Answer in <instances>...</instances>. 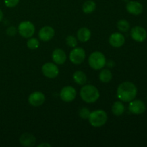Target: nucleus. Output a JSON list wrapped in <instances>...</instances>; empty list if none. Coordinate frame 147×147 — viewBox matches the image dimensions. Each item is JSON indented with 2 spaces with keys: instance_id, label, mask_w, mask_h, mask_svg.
<instances>
[{
  "instance_id": "nucleus-1",
  "label": "nucleus",
  "mask_w": 147,
  "mask_h": 147,
  "mask_svg": "<svg viewBox=\"0 0 147 147\" xmlns=\"http://www.w3.org/2000/svg\"><path fill=\"white\" fill-rule=\"evenodd\" d=\"M137 94V88L131 82H123L121 83L117 89V97L123 102H131Z\"/></svg>"
},
{
  "instance_id": "nucleus-2",
  "label": "nucleus",
  "mask_w": 147,
  "mask_h": 147,
  "mask_svg": "<svg viewBox=\"0 0 147 147\" xmlns=\"http://www.w3.org/2000/svg\"><path fill=\"white\" fill-rule=\"evenodd\" d=\"M80 94L81 98L88 103H95L100 97L98 90L93 85H85L80 89Z\"/></svg>"
},
{
  "instance_id": "nucleus-3",
  "label": "nucleus",
  "mask_w": 147,
  "mask_h": 147,
  "mask_svg": "<svg viewBox=\"0 0 147 147\" xmlns=\"http://www.w3.org/2000/svg\"><path fill=\"white\" fill-rule=\"evenodd\" d=\"M89 123L94 127H100L106 123L108 116L106 111L103 110H96L90 113L88 119Z\"/></svg>"
},
{
  "instance_id": "nucleus-4",
  "label": "nucleus",
  "mask_w": 147,
  "mask_h": 147,
  "mask_svg": "<svg viewBox=\"0 0 147 147\" xmlns=\"http://www.w3.org/2000/svg\"><path fill=\"white\" fill-rule=\"evenodd\" d=\"M88 63L90 67L94 70H100L106 65V57L100 52H94L89 56Z\"/></svg>"
},
{
  "instance_id": "nucleus-5",
  "label": "nucleus",
  "mask_w": 147,
  "mask_h": 147,
  "mask_svg": "<svg viewBox=\"0 0 147 147\" xmlns=\"http://www.w3.org/2000/svg\"><path fill=\"white\" fill-rule=\"evenodd\" d=\"M18 31L22 37L24 38H30L34 34L35 27L31 22L24 21L19 24Z\"/></svg>"
},
{
  "instance_id": "nucleus-6",
  "label": "nucleus",
  "mask_w": 147,
  "mask_h": 147,
  "mask_svg": "<svg viewBox=\"0 0 147 147\" xmlns=\"http://www.w3.org/2000/svg\"><path fill=\"white\" fill-rule=\"evenodd\" d=\"M86 58V52L82 47L74 48L70 53V60L76 65L83 63Z\"/></svg>"
},
{
  "instance_id": "nucleus-7",
  "label": "nucleus",
  "mask_w": 147,
  "mask_h": 147,
  "mask_svg": "<svg viewBox=\"0 0 147 147\" xmlns=\"http://www.w3.org/2000/svg\"><path fill=\"white\" fill-rule=\"evenodd\" d=\"M43 75L48 78H55L59 74V69L55 64L52 63H47L42 67Z\"/></svg>"
},
{
  "instance_id": "nucleus-8",
  "label": "nucleus",
  "mask_w": 147,
  "mask_h": 147,
  "mask_svg": "<svg viewBox=\"0 0 147 147\" xmlns=\"http://www.w3.org/2000/svg\"><path fill=\"white\" fill-rule=\"evenodd\" d=\"M76 90L72 86H65L61 90L60 93V97L62 100L65 102H71L76 98Z\"/></svg>"
},
{
  "instance_id": "nucleus-9",
  "label": "nucleus",
  "mask_w": 147,
  "mask_h": 147,
  "mask_svg": "<svg viewBox=\"0 0 147 147\" xmlns=\"http://www.w3.org/2000/svg\"><path fill=\"white\" fill-rule=\"evenodd\" d=\"M131 36L134 40L142 42L146 40L147 33L146 30L140 26H136L131 30Z\"/></svg>"
},
{
  "instance_id": "nucleus-10",
  "label": "nucleus",
  "mask_w": 147,
  "mask_h": 147,
  "mask_svg": "<svg viewBox=\"0 0 147 147\" xmlns=\"http://www.w3.org/2000/svg\"><path fill=\"white\" fill-rule=\"evenodd\" d=\"M45 96L42 93L39 91L34 92L31 93L29 96L28 101L30 105L34 107H37L41 105H42L45 103Z\"/></svg>"
},
{
  "instance_id": "nucleus-11",
  "label": "nucleus",
  "mask_w": 147,
  "mask_h": 147,
  "mask_svg": "<svg viewBox=\"0 0 147 147\" xmlns=\"http://www.w3.org/2000/svg\"><path fill=\"white\" fill-rule=\"evenodd\" d=\"M129 111L131 113H134V114H142L146 110V106H145L144 103L141 100H135L130 103L129 106Z\"/></svg>"
},
{
  "instance_id": "nucleus-12",
  "label": "nucleus",
  "mask_w": 147,
  "mask_h": 147,
  "mask_svg": "<svg viewBox=\"0 0 147 147\" xmlns=\"http://www.w3.org/2000/svg\"><path fill=\"white\" fill-rule=\"evenodd\" d=\"M38 35L40 40L44 42H47L53 38L55 35V30L52 27L45 26L40 30Z\"/></svg>"
},
{
  "instance_id": "nucleus-13",
  "label": "nucleus",
  "mask_w": 147,
  "mask_h": 147,
  "mask_svg": "<svg viewBox=\"0 0 147 147\" xmlns=\"http://www.w3.org/2000/svg\"><path fill=\"white\" fill-rule=\"evenodd\" d=\"M126 10L130 14L134 15H139L143 11V6L139 1H131L126 4Z\"/></svg>"
},
{
  "instance_id": "nucleus-14",
  "label": "nucleus",
  "mask_w": 147,
  "mask_h": 147,
  "mask_svg": "<svg viewBox=\"0 0 147 147\" xmlns=\"http://www.w3.org/2000/svg\"><path fill=\"white\" fill-rule=\"evenodd\" d=\"M109 43L114 47H120L125 43V37L121 33L115 32L109 37Z\"/></svg>"
},
{
  "instance_id": "nucleus-15",
  "label": "nucleus",
  "mask_w": 147,
  "mask_h": 147,
  "mask_svg": "<svg viewBox=\"0 0 147 147\" xmlns=\"http://www.w3.org/2000/svg\"><path fill=\"white\" fill-rule=\"evenodd\" d=\"M53 60L55 62V63L57 65H62L65 63L67 59L65 53L63 51L62 49L57 48L53 51V55H52Z\"/></svg>"
},
{
  "instance_id": "nucleus-16",
  "label": "nucleus",
  "mask_w": 147,
  "mask_h": 147,
  "mask_svg": "<svg viewBox=\"0 0 147 147\" xmlns=\"http://www.w3.org/2000/svg\"><path fill=\"white\" fill-rule=\"evenodd\" d=\"M20 142L22 146H33L35 144L36 139L32 134L24 133L20 136Z\"/></svg>"
},
{
  "instance_id": "nucleus-17",
  "label": "nucleus",
  "mask_w": 147,
  "mask_h": 147,
  "mask_svg": "<svg viewBox=\"0 0 147 147\" xmlns=\"http://www.w3.org/2000/svg\"><path fill=\"white\" fill-rule=\"evenodd\" d=\"M91 37V32L89 29L86 27H82L79 29L77 32V37L82 42H86L88 41Z\"/></svg>"
},
{
  "instance_id": "nucleus-18",
  "label": "nucleus",
  "mask_w": 147,
  "mask_h": 147,
  "mask_svg": "<svg viewBox=\"0 0 147 147\" xmlns=\"http://www.w3.org/2000/svg\"><path fill=\"white\" fill-rule=\"evenodd\" d=\"M73 80L77 84L85 85L87 82V77L83 71L78 70L73 74Z\"/></svg>"
},
{
  "instance_id": "nucleus-19",
  "label": "nucleus",
  "mask_w": 147,
  "mask_h": 147,
  "mask_svg": "<svg viewBox=\"0 0 147 147\" xmlns=\"http://www.w3.org/2000/svg\"><path fill=\"white\" fill-rule=\"evenodd\" d=\"M112 113L116 116H121L123 113L125 111L124 105L121 101H116L112 106Z\"/></svg>"
},
{
  "instance_id": "nucleus-20",
  "label": "nucleus",
  "mask_w": 147,
  "mask_h": 147,
  "mask_svg": "<svg viewBox=\"0 0 147 147\" xmlns=\"http://www.w3.org/2000/svg\"><path fill=\"white\" fill-rule=\"evenodd\" d=\"M96 4L92 0H88L86 1L83 5V11L86 14H90L96 9Z\"/></svg>"
},
{
  "instance_id": "nucleus-21",
  "label": "nucleus",
  "mask_w": 147,
  "mask_h": 147,
  "mask_svg": "<svg viewBox=\"0 0 147 147\" xmlns=\"http://www.w3.org/2000/svg\"><path fill=\"white\" fill-rule=\"evenodd\" d=\"M112 77H113V76H112L111 72L108 70V69L103 70L99 74V79L103 83H109V82H110L111 80Z\"/></svg>"
},
{
  "instance_id": "nucleus-22",
  "label": "nucleus",
  "mask_w": 147,
  "mask_h": 147,
  "mask_svg": "<svg viewBox=\"0 0 147 147\" xmlns=\"http://www.w3.org/2000/svg\"><path fill=\"white\" fill-rule=\"evenodd\" d=\"M117 27L121 32H126L130 29V24L126 20H121L118 22Z\"/></svg>"
},
{
  "instance_id": "nucleus-23",
  "label": "nucleus",
  "mask_w": 147,
  "mask_h": 147,
  "mask_svg": "<svg viewBox=\"0 0 147 147\" xmlns=\"http://www.w3.org/2000/svg\"><path fill=\"white\" fill-rule=\"evenodd\" d=\"M27 45L31 50H35L40 46V42L36 38H30L27 41Z\"/></svg>"
},
{
  "instance_id": "nucleus-24",
  "label": "nucleus",
  "mask_w": 147,
  "mask_h": 147,
  "mask_svg": "<svg viewBox=\"0 0 147 147\" xmlns=\"http://www.w3.org/2000/svg\"><path fill=\"white\" fill-rule=\"evenodd\" d=\"M66 43L68 46L71 47H75L78 44V40L74 36L70 35L66 37Z\"/></svg>"
},
{
  "instance_id": "nucleus-25",
  "label": "nucleus",
  "mask_w": 147,
  "mask_h": 147,
  "mask_svg": "<svg viewBox=\"0 0 147 147\" xmlns=\"http://www.w3.org/2000/svg\"><path fill=\"white\" fill-rule=\"evenodd\" d=\"M90 111L87 108H82L79 111V116L81 119H88L89 116H90Z\"/></svg>"
},
{
  "instance_id": "nucleus-26",
  "label": "nucleus",
  "mask_w": 147,
  "mask_h": 147,
  "mask_svg": "<svg viewBox=\"0 0 147 147\" xmlns=\"http://www.w3.org/2000/svg\"><path fill=\"white\" fill-rule=\"evenodd\" d=\"M20 0H4V4L7 7L12 8L18 4Z\"/></svg>"
},
{
  "instance_id": "nucleus-27",
  "label": "nucleus",
  "mask_w": 147,
  "mask_h": 147,
  "mask_svg": "<svg viewBox=\"0 0 147 147\" xmlns=\"http://www.w3.org/2000/svg\"><path fill=\"white\" fill-rule=\"evenodd\" d=\"M7 33L9 36H14L16 34V29L14 27H9L7 30Z\"/></svg>"
},
{
  "instance_id": "nucleus-28",
  "label": "nucleus",
  "mask_w": 147,
  "mask_h": 147,
  "mask_svg": "<svg viewBox=\"0 0 147 147\" xmlns=\"http://www.w3.org/2000/svg\"><path fill=\"white\" fill-rule=\"evenodd\" d=\"M114 63H113V61H112V60H109V62H108V64H107V65L109 66V67H114Z\"/></svg>"
},
{
  "instance_id": "nucleus-29",
  "label": "nucleus",
  "mask_w": 147,
  "mask_h": 147,
  "mask_svg": "<svg viewBox=\"0 0 147 147\" xmlns=\"http://www.w3.org/2000/svg\"><path fill=\"white\" fill-rule=\"evenodd\" d=\"M51 146V145L50 144H40V145H38V147L39 146Z\"/></svg>"
},
{
  "instance_id": "nucleus-30",
  "label": "nucleus",
  "mask_w": 147,
  "mask_h": 147,
  "mask_svg": "<svg viewBox=\"0 0 147 147\" xmlns=\"http://www.w3.org/2000/svg\"><path fill=\"white\" fill-rule=\"evenodd\" d=\"M3 17H4V14H3L2 11H1V10L0 9V22H1V20H2Z\"/></svg>"
}]
</instances>
